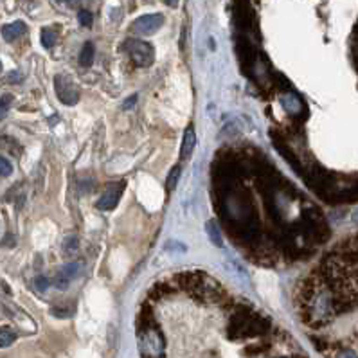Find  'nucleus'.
Returning <instances> with one entry per match:
<instances>
[{"mask_svg":"<svg viewBox=\"0 0 358 358\" xmlns=\"http://www.w3.org/2000/svg\"><path fill=\"white\" fill-rule=\"evenodd\" d=\"M140 342H142V353L146 358H164V340L153 324L140 329Z\"/></svg>","mask_w":358,"mask_h":358,"instance_id":"nucleus-1","label":"nucleus"},{"mask_svg":"<svg viewBox=\"0 0 358 358\" xmlns=\"http://www.w3.org/2000/svg\"><path fill=\"white\" fill-rule=\"evenodd\" d=\"M125 49L137 67H149L155 61V50L148 42L132 38V40H126Z\"/></svg>","mask_w":358,"mask_h":358,"instance_id":"nucleus-2","label":"nucleus"},{"mask_svg":"<svg viewBox=\"0 0 358 358\" xmlns=\"http://www.w3.org/2000/svg\"><path fill=\"white\" fill-rule=\"evenodd\" d=\"M162 25H164V16L160 15V13H153V15L139 16V18L134 22V25H132V31L137 33V35L148 36L157 33Z\"/></svg>","mask_w":358,"mask_h":358,"instance_id":"nucleus-3","label":"nucleus"},{"mask_svg":"<svg viewBox=\"0 0 358 358\" xmlns=\"http://www.w3.org/2000/svg\"><path fill=\"white\" fill-rule=\"evenodd\" d=\"M54 87H56V94H58V97H60V101L63 105H76V103H78L80 92H78V89L72 85L70 80H65L63 76H56Z\"/></svg>","mask_w":358,"mask_h":358,"instance_id":"nucleus-4","label":"nucleus"},{"mask_svg":"<svg viewBox=\"0 0 358 358\" xmlns=\"http://www.w3.org/2000/svg\"><path fill=\"white\" fill-rule=\"evenodd\" d=\"M123 189H125V184H123V182H121L117 187H110V189L99 198V202H97V209H101V211L115 209V207H117V204H119Z\"/></svg>","mask_w":358,"mask_h":358,"instance_id":"nucleus-5","label":"nucleus"},{"mask_svg":"<svg viewBox=\"0 0 358 358\" xmlns=\"http://www.w3.org/2000/svg\"><path fill=\"white\" fill-rule=\"evenodd\" d=\"M281 105L286 108V112H288L290 115H294V117H299L301 114L306 115V106H304V103L301 101V97L295 94H283Z\"/></svg>","mask_w":358,"mask_h":358,"instance_id":"nucleus-6","label":"nucleus"},{"mask_svg":"<svg viewBox=\"0 0 358 358\" xmlns=\"http://www.w3.org/2000/svg\"><path fill=\"white\" fill-rule=\"evenodd\" d=\"M25 31H27V25L24 22H13V24H5L0 33H2V38L5 42H15L16 38H20L22 35H25Z\"/></svg>","mask_w":358,"mask_h":358,"instance_id":"nucleus-7","label":"nucleus"},{"mask_svg":"<svg viewBox=\"0 0 358 358\" xmlns=\"http://www.w3.org/2000/svg\"><path fill=\"white\" fill-rule=\"evenodd\" d=\"M194 146H196V134H194L193 126H187L185 128V134L182 137V146H180V157L182 159H189L191 153H193Z\"/></svg>","mask_w":358,"mask_h":358,"instance_id":"nucleus-8","label":"nucleus"},{"mask_svg":"<svg viewBox=\"0 0 358 358\" xmlns=\"http://www.w3.org/2000/svg\"><path fill=\"white\" fill-rule=\"evenodd\" d=\"M94 45L90 44V42H87V44L83 45V49H81L80 52V65L81 67H85V69H89V67H92V63H94Z\"/></svg>","mask_w":358,"mask_h":358,"instance_id":"nucleus-9","label":"nucleus"},{"mask_svg":"<svg viewBox=\"0 0 358 358\" xmlns=\"http://www.w3.org/2000/svg\"><path fill=\"white\" fill-rule=\"evenodd\" d=\"M205 230H207V236L211 238V241H213L216 247H224V241H222V234H220V227L216 225V222H207V225H205Z\"/></svg>","mask_w":358,"mask_h":358,"instance_id":"nucleus-10","label":"nucleus"},{"mask_svg":"<svg viewBox=\"0 0 358 358\" xmlns=\"http://www.w3.org/2000/svg\"><path fill=\"white\" fill-rule=\"evenodd\" d=\"M16 340V333L9 328H0V348H9Z\"/></svg>","mask_w":358,"mask_h":358,"instance_id":"nucleus-11","label":"nucleus"},{"mask_svg":"<svg viewBox=\"0 0 358 358\" xmlns=\"http://www.w3.org/2000/svg\"><path fill=\"white\" fill-rule=\"evenodd\" d=\"M56 44V33L50 27H44L42 29V45L45 49H52Z\"/></svg>","mask_w":358,"mask_h":358,"instance_id":"nucleus-12","label":"nucleus"},{"mask_svg":"<svg viewBox=\"0 0 358 358\" xmlns=\"http://www.w3.org/2000/svg\"><path fill=\"white\" fill-rule=\"evenodd\" d=\"M180 166H173L171 168V171H169L168 175V180H166V187H168V191H173L175 187H177V184H179V179H180Z\"/></svg>","mask_w":358,"mask_h":358,"instance_id":"nucleus-13","label":"nucleus"},{"mask_svg":"<svg viewBox=\"0 0 358 358\" xmlns=\"http://www.w3.org/2000/svg\"><path fill=\"white\" fill-rule=\"evenodd\" d=\"M11 103H13V95L5 94L0 97V121L4 119L5 115H7V110H9Z\"/></svg>","mask_w":358,"mask_h":358,"instance_id":"nucleus-14","label":"nucleus"},{"mask_svg":"<svg viewBox=\"0 0 358 358\" xmlns=\"http://www.w3.org/2000/svg\"><path fill=\"white\" fill-rule=\"evenodd\" d=\"M80 268H81V265H80V263H69V265H65L61 272H63V274L67 275V277H69V279H74L76 275L80 274Z\"/></svg>","mask_w":358,"mask_h":358,"instance_id":"nucleus-15","label":"nucleus"},{"mask_svg":"<svg viewBox=\"0 0 358 358\" xmlns=\"http://www.w3.org/2000/svg\"><path fill=\"white\" fill-rule=\"evenodd\" d=\"M13 173V166L5 157H0V177H9Z\"/></svg>","mask_w":358,"mask_h":358,"instance_id":"nucleus-16","label":"nucleus"},{"mask_svg":"<svg viewBox=\"0 0 358 358\" xmlns=\"http://www.w3.org/2000/svg\"><path fill=\"white\" fill-rule=\"evenodd\" d=\"M78 20H80V24L85 25V27H90V25H92V13L87 9H80V13H78Z\"/></svg>","mask_w":358,"mask_h":358,"instance_id":"nucleus-17","label":"nucleus"},{"mask_svg":"<svg viewBox=\"0 0 358 358\" xmlns=\"http://www.w3.org/2000/svg\"><path fill=\"white\" fill-rule=\"evenodd\" d=\"M69 283H70V279L67 277V275H65L63 272H60V274L56 275V279H54V284H56V288H60V290H65V288H69Z\"/></svg>","mask_w":358,"mask_h":358,"instance_id":"nucleus-18","label":"nucleus"},{"mask_svg":"<svg viewBox=\"0 0 358 358\" xmlns=\"http://www.w3.org/2000/svg\"><path fill=\"white\" fill-rule=\"evenodd\" d=\"M78 249V238L72 236V238H65L63 241V250L65 252H74Z\"/></svg>","mask_w":358,"mask_h":358,"instance_id":"nucleus-19","label":"nucleus"},{"mask_svg":"<svg viewBox=\"0 0 358 358\" xmlns=\"http://www.w3.org/2000/svg\"><path fill=\"white\" fill-rule=\"evenodd\" d=\"M60 5H63V7H67V9H80L81 2L80 0H56Z\"/></svg>","mask_w":358,"mask_h":358,"instance_id":"nucleus-20","label":"nucleus"},{"mask_svg":"<svg viewBox=\"0 0 358 358\" xmlns=\"http://www.w3.org/2000/svg\"><path fill=\"white\" fill-rule=\"evenodd\" d=\"M35 286H36V290H38V292H45V290L49 288V279L47 277H36L35 279Z\"/></svg>","mask_w":358,"mask_h":358,"instance_id":"nucleus-21","label":"nucleus"},{"mask_svg":"<svg viewBox=\"0 0 358 358\" xmlns=\"http://www.w3.org/2000/svg\"><path fill=\"white\" fill-rule=\"evenodd\" d=\"M267 348L268 346H265V344H261V348H258V346H250V348H247L245 349V355H259V353H263V351H267Z\"/></svg>","mask_w":358,"mask_h":358,"instance_id":"nucleus-22","label":"nucleus"},{"mask_svg":"<svg viewBox=\"0 0 358 358\" xmlns=\"http://www.w3.org/2000/svg\"><path fill=\"white\" fill-rule=\"evenodd\" d=\"M135 101H137V94L130 95L128 99H126L125 103H123V108H125V110H130V108H132V106L135 105Z\"/></svg>","mask_w":358,"mask_h":358,"instance_id":"nucleus-23","label":"nucleus"},{"mask_svg":"<svg viewBox=\"0 0 358 358\" xmlns=\"http://www.w3.org/2000/svg\"><path fill=\"white\" fill-rule=\"evenodd\" d=\"M7 81H9V83H20V81H22V74H20V72H11V74L7 76Z\"/></svg>","mask_w":358,"mask_h":358,"instance_id":"nucleus-24","label":"nucleus"},{"mask_svg":"<svg viewBox=\"0 0 358 358\" xmlns=\"http://www.w3.org/2000/svg\"><path fill=\"white\" fill-rule=\"evenodd\" d=\"M337 358H358L357 353H353V351H349V349H344V351H340L338 353Z\"/></svg>","mask_w":358,"mask_h":358,"instance_id":"nucleus-25","label":"nucleus"},{"mask_svg":"<svg viewBox=\"0 0 358 358\" xmlns=\"http://www.w3.org/2000/svg\"><path fill=\"white\" fill-rule=\"evenodd\" d=\"M164 2L169 7H177V5H179V0H164Z\"/></svg>","mask_w":358,"mask_h":358,"instance_id":"nucleus-26","label":"nucleus"},{"mask_svg":"<svg viewBox=\"0 0 358 358\" xmlns=\"http://www.w3.org/2000/svg\"><path fill=\"white\" fill-rule=\"evenodd\" d=\"M0 72H2V63H0Z\"/></svg>","mask_w":358,"mask_h":358,"instance_id":"nucleus-27","label":"nucleus"}]
</instances>
